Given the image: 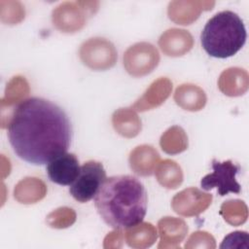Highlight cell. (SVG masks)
Returning a JSON list of instances; mask_svg holds the SVG:
<instances>
[{"mask_svg": "<svg viewBox=\"0 0 249 249\" xmlns=\"http://www.w3.org/2000/svg\"><path fill=\"white\" fill-rule=\"evenodd\" d=\"M213 172L205 175L201 181L200 186L203 190L209 191L217 188L218 195L223 196L229 193L239 194L241 187L236 181V174L240 170V166L234 164L231 160H225L223 162L217 160H212Z\"/></svg>", "mask_w": 249, "mask_h": 249, "instance_id": "cell-5", "label": "cell"}, {"mask_svg": "<svg viewBox=\"0 0 249 249\" xmlns=\"http://www.w3.org/2000/svg\"><path fill=\"white\" fill-rule=\"evenodd\" d=\"M8 137L18 158L42 165L66 153L72 126L66 113L55 103L29 97L14 109L8 123Z\"/></svg>", "mask_w": 249, "mask_h": 249, "instance_id": "cell-1", "label": "cell"}, {"mask_svg": "<svg viewBox=\"0 0 249 249\" xmlns=\"http://www.w3.org/2000/svg\"><path fill=\"white\" fill-rule=\"evenodd\" d=\"M175 101L186 110H200L206 101L204 91L194 85H182L175 91Z\"/></svg>", "mask_w": 249, "mask_h": 249, "instance_id": "cell-16", "label": "cell"}, {"mask_svg": "<svg viewBox=\"0 0 249 249\" xmlns=\"http://www.w3.org/2000/svg\"><path fill=\"white\" fill-rule=\"evenodd\" d=\"M106 179V171L101 162L89 160L81 167L78 176L70 185L69 193L79 202L92 199Z\"/></svg>", "mask_w": 249, "mask_h": 249, "instance_id": "cell-4", "label": "cell"}, {"mask_svg": "<svg viewBox=\"0 0 249 249\" xmlns=\"http://www.w3.org/2000/svg\"><path fill=\"white\" fill-rule=\"evenodd\" d=\"M80 56L89 67L100 70L115 64L117 53L110 42L102 38H92L82 45Z\"/></svg>", "mask_w": 249, "mask_h": 249, "instance_id": "cell-6", "label": "cell"}, {"mask_svg": "<svg viewBox=\"0 0 249 249\" xmlns=\"http://www.w3.org/2000/svg\"><path fill=\"white\" fill-rule=\"evenodd\" d=\"M161 149L167 154L183 152L188 147V139L185 131L179 126H173L165 131L160 138Z\"/></svg>", "mask_w": 249, "mask_h": 249, "instance_id": "cell-20", "label": "cell"}, {"mask_svg": "<svg viewBox=\"0 0 249 249\" xmlns=\"http://www.w3.org/2000/svg\"><path fill=\"white\" fill-rule=\"evenodd\" d=\"M159 53L149 43H138L130 47L124 55V64L133 76H142L151 72L159 63Z\"/></svg>", "mask_w": 249, "mask_h": 249, "instance_id": "cell-7", "label": "cell"}, {"mask_svg": "<svg viewBox=\"0 0 249 249\" xmlns=\"http://www.w3.org/2000/svg\"><path fill=\"white\" fill-rule=\"evenodd\" d=\"M220 214L231 225L239 226L243 224L248 217L247 206L244 201L239 199L228 200L222 204Z\"/></svg>", "mask_w": 249, "mask_h": 249, "instance_id": "cell-21", "label": "cell"}, {"mask_svg": "<svg viewBox=\"0 0 249 249\" xmlns=\"http://www.w3.org/2000/svg\"><path fill=\"white\" fill-rule=\"evenodd\" d=\"M73 215H75V213L72 211V209H69L67 207L59 208L56 211L52 212L48 216V223L53 228H58V229L66 228L72 223H74V220L64 219V217L73 216Z\"/></svg>", "mask_w": 249, "mask_h": 249, "instance_id": "cell-22", "label": "cell"}, {"mask_svg": "<svg viewBox=\"0 0 249 249\" xmlns=\"http://www.w3.org/2000/svg\"><path fill=\"white\" fill-rule=\"evenodd\" d=\"M212 196L197 189L190 188L177 194L172 199V207L178 214L184 216L197 215L211 203Z\"/></svg>", "mask_w": 249, "mask_h": 249, "instance_id": "cell-9", "label": "cell"}, {"mask_svg": "<svg viewBox=\"0 0 249 249\" xmlns=\"http://www.w3.org/2000/svg\"><path fill=\"white\" fill-rule=\"evenodd\" d=\"M172 89V83L165 78L154 82L144 95L138 99L133 108L137 111H146L160 105L169 95Z\"/></svg>", "mask_w": 249, "mask_h": 249, "instance_id": "cell-11", "label": "cell"}, {"mask_svg": "<svg viewBox=\"0 0 249 249\" xmlns=\"http://www.w3.org/2000/svg\"><path fill=\"white\" fill-rule=\"evenodd\" d=\"M159 44L167 55L178 56L191 50L193 38L186 30L172 28L160 36Z\"/></svg>", "mask_w": 249, "mask_h": 249, "instance_id": "cell-10", "label": "cell"}, {"mask_svg": "<svg viewBox=\"0 0 249 249\" xmlns=\"http://www.w3.org/2000/svg\"><path fill=\"white\" fill-rule=\"evenodd\" d=\"M156 175L158 181L168 189L177 188L183 180V174L180 166L170 160L160 162L156 171Z\"/></svg>", "mask_w": 249, "mask_h": 249, "instance_id": "cell-19", "label": "cell"}, {"mask_svg": "<svg viewBox=\"0 0 249 249\" xmlns=\"http://www.w3.org/2000/svg\"><path fill=\"white\" fill-rule=\"evenodd\" d=\"M160 159L158 152L151 146L142 145L131 152L129 163L131 169L139 175H151Z\"/></svg>", "mask_w": 249, "mask_h": 249, "instance_id": "cell-14", "label": "cell"}, {"mask_svg": "<svg viewBox=\"0 0 249 249\" xmlns=\"http://www.w3.org/2000/svg\"><path fill=\"white\" fill-rule=\"evenodd\" d=\"M79 160L74 154L63 153L47 165V174L49 179L61 186H70L80 171Z\"/></svg>", "mask_w": 249, "mask_h": 249, "instance_id": "cell-8", "label": "cell"}, {"mask_svg": "<svg viewBox=\"0 0 249 249\" xmlns=\"http://www.w3.org/2000/svg\"><path fill=\"white\" fill-rule=\"evenodd\" d=\"M248 241H249V236L248 233L246 231H234L230 233L229 235H227L224 240L223 243L220 245L221 248H225V247H229V248H232V247H244V248H248Z\"/></svg>", "mask_w": 249, "mask_h": 249, "instance_id": "cell-23", "label": "cell"}, {"mask_svg": "<svg viewBox=\"0 0 249 249\" xmlns=\"http://www.w3.org/2000/svg\"><path fill=\"white\" fill-rule=\"evenodd\" d=\"M246 29L242 19L231 11L214 15L204 25L200 41L204 51L213 57L234 55L246 42Z\"/></svg>", "mask_w": 249, "mask_h": 249, "instance_id": "cell-3", "label": "cell"}, {"mask_svg": "<svg viewBox=\"0 0 249 249\" xmlns=\"http://www.w3.org/2000/svg\"><path fill=\"white\" fill-rule=\"evenodd\" d=\"M147 203L145 187L131 175L106 178L94 196V205L102 220L113 229L121 231L143 221Z\"/></svg>", "mask_w": 249, "mask_h": 249, "instance_id": "cell-2", "label": "cell"}, {"mask_svg": "<svg viewBox=\"0 0 249 249\" xmlns=\"http://www.w3.org/2000/svg\"><path fill=\"white\" fill-rule=\"evenodd\" d=\"M74 4L64 3L53 12V22L60 30L64 32H73L79 30L84 25V18Z\"/></svg>", "mask_w": 249, "mask_h": 249, "instance_id": "cell-13", "label": "cell"}, {"mask_svg": "<svg viewBox=\"0 0 249 249\" xmlns=\"http://www.w3.org/2000/svg\"><path fill=\"white\" fill-rule=\"evenodd\" d=\"M127 230L126 240L131 247H148L157 239V231L151 224H138Z\"/></svg>", "mask_w": 249, "mask_h": 249, "instance_id": "cell-18", "label": "cell"}, {"mask_svg": "<svg viewBox=\"0 0 249 249\" xmlns=\"http://www.w3.org/2000/svg\"><path fill=\"white\" fill-rule=\"evenodd\" d=\"M160 233V244L159 248L163 247L166 242H169V247H173V243H180L185 237L188 228L183 220L173 217H165L159 222Z\"/></svg>", "mask_w": 249, "mask_h": 249, "instance_id": "cell-15", "label": "cell"}, {"mask_svg": "<svg viewBox=\"0 0 249 249\" xmlns=\"http://www.w3.org/2000/svg\"><path fill=\"white\" fill-rule=\"evenodd\" d=\"M114 127L120 134L126 137L137 135L141 128V123L137 116L129 110H119L113 115Z\"/></svg>", "mask_w": 249, "mask_h": 249, "instance_id": "cell-17", "label": "cell"}, {"mask_svg": "<svg viewBox=\"0 0 249 249\" xmlns=\"http://www.w3.org/2000/svg\"><path fill=\"white\" fill-rule=\"evenodd\" d=\"M248 74L244 69L237 67L225 70L219 79L220 89L229 96H238L248 89Z\"/></svg>", "mask_w": 249, "mask_h": 249, "instance_id": "cell-12", "label": "cell"}]
</instances>
